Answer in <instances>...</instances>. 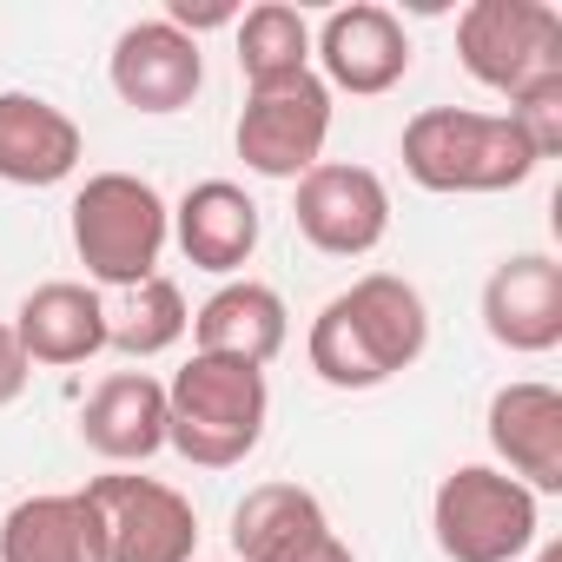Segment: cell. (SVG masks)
Here are the masks:
<instances>
[{
  "mask_svg": "<svg viewBox=\"0 0 562 562\" xmlns=\"http://www.w3.org/2000/svg\"><path fill=\"white\" fill-rule=\"evenodd\" d=\"M80 437L106 463H146L166 450V384L146 371H113L80 404Z\"/></svg>",
  "mask_w": 562,
  "mask_h": 562,
  "instance_id": "ac0fdd59",
  "label": "cell"
},
{
  "mask_svg": "<svg viewBox=\"0 0 562 562\" xmlns=\"http://www.w3.org/2000/svg\"><path fill=\"white\" fill-rule=\"evenodd\" d=\"M271 562H358V555H351V542L338 529H312V536H299L285 555H271Z\"/></svg>",
  "mask_w": 562,
  "mask_h": 562,
  "instance_id": "484cf974",
  "label": "cell"
},
{
  "mask_svg": "<svg viewBox=\"0 0 562 562\" xmlns=\"http://www.w3.org/2000/svg\"><path fill=\"white\" fill-rule=\"evenodd\" d=\"M271 417V384L251 364L192 351L166 384V450L199 470H232L258 450Z\"/></svg>",
  "mask_w": 562,
  "mask_h": 562,
  "instance_id": "7a4b0ae2",
  "label": "cell"
},
{
  "mask_svg": "<svg viewBox=\"0 0 562 562\" xmlns=\"http://www.w3.org/2000/svg\"><path fill=\"white\" fill-rule=\"evenodd\" d=\"M312 60L325 67L318 80L331 93L378 100L411 74V34H404V21L391 8H378V0H351V8H331L325 27L312 34Z\"/></svg>",
  "mask_w": 562,
  "mask_h": 562,
  "instance_id": "30bf717a",
  "label": "cell"
},
{
  "mask_svg": "<svg viewBox=\"0 0 562 562\" xmlns=\"http://www.w3.org/2000/svg\"><path fill=\"white\" fill-rule=\"evenodd\" d=\"M424 345H430V305L397 271H364L305 331V358L331 391H378L397 371H411Z\"/></svg>",
  "mask_w": 562,
  "mask_h": 562,
  "instance_id": "6da1fadb",
  "label": "cell"
},
{
  "mask_svg": "<svg viewBox=\"0 0 562 562\" xmlns=\"http://www.w3.org/2000/svg\"><path fill=\"white\" fill-rule=\"evenodd\" d=\"M430 536L443 562H516L542 542V496L496 463H457L430 496Z\"/></svg>",
  "mask_w": 562,
  "mask_h": 562,
  "instance_id": "5b68a950",
  "label": "cell"
},
{
  "mask_svg": "<svg viewBox=\"0 0 562 562\" xmlns=\"http://www.w3.org/2000/svg\"><path fill=\"white\" fill-rule=\"evenodd\" d=\"M483 331L516 358L562 345V265L549 251H509L483 278Z\"/></svg>",
  "mask_w": 562,
  "mask_h": 562,
  "instance_id": "7c38bea8",
  "label": "cell"
},
{
  "mask_svg": "<svg viewBox=\"0 0 562 562\" xmlns=\"http://www.w3.org/2000/svg\"><path fill=\"white\" fill-rule=\"evenodd\" d=\"M192 331V312H186V292L172 285V278H146V285H133L126 292V312L120 318H106V351H120V358H159V351H172L179 338Z\"/></svg>",
  "mask_w": 562,
  "mask_h": 562,
  "instance_id": "7402d4cb",
  "label": "cell"
},
{
  "mask_svg": "<svg viewBox=\"0 0 562 562\" xmlns=\"http://www.w3.org/2000/svg\"><path fill=\"white\" fill-rule=\"evenodd\" d=\"M503 120L529 139L536 159H555V153H562V74H542V80H529L522 93H509V113H503Z\"/></svg>",
  "mask_w": 562,
  "mask_h": 562,
  "instance_id": "603a6c76",
  "label": "cell"
},
{
  "mask_svg": "<svg viewBox=\"0 0 562 562\" xmlns=\"http://www.w3.org/2000/svg\"><path fill=\"white\" fill-rule=\"evenodd\" d=\"M27 378H34V364H27V351H21L14 325H0V411H8V404L27 391Z\"/></svg>",
  "mask_w": 562,
  "mask_h": 562,
  "instance_id": "d4e9b609",
  "label": "cell"
},
{
  "mask_svg": "<svg viewBox=\"0 0 562 562\" xmlns=\"http://www.w3.org/2000/svg\"><path fill=\"white\" fill-rule=\"evenodd\" d=\"M536 562H562V542H536Z\"/></svg>",
  "mask_w": 562,
  "mask_h": 562,
  "instance_id": "4316f807",
  "label": "cell"
},
{
  "mask_svg": "<svg viewBox=\"0 0 562 562\" xmlns=\"http://www.w3.org/2000/svg\"><path fill=\"white\" fill-rule=\"evenodd\" d=\"M483 437L496 450V470L516 476L529 496L562 490V391L542 378H516L490 397Z\"/></svg>",
  "mask_w": 562,
  "mask_h": 562,
  "instance_id": "8fae6325",
  "label": "cell"
},
{
  "mask_svg": "<svg viewBox=\"0 0 562 562\" xmlns=\"http://www.w3.org/2000/svg\"><path fill=\"white\" fill-rule=\"evenodd\" d=\"M87 496L106 529V562H192L199 555V516L172 483L120 470V476H93Z\"/></svg>",
  "mask_w": 562,
  "mask_h": 562,
  "instance_id": "ba28073f",
  "label": "cell"
},
{
  "mask_svg": "<svg viewBox=\"0 0 562 562\" xmlns=\"http://www.w3.org/2000/svg\"><path fill=\"white\" fill-rule=\"evenodd\" d=\"M404 172L424 192L470 199V192H516L542 159L503 113H470V106H424L404 126Z\"/></svg>",
  "mask_w": 562,
  "mask_h": 562,
  "instance_id": "3957f363",
  "label": "cell"
},
{
  "mask_svg": "<svg viewBox=\"0 0 562 562\" xmlns=\"http://www.w3.org/2000/svg\"><path fill=\"white\" fill-rule=\"evenodd\" d=\"M106 305L93 285L80 278H47L34 285L14 312V338L27 351V364H47V371H67V364H87L106 351Z\"/></svg>",
  "mask_w": 562,
  "mask_h": 562,
  "instance_id": "2e32d148",
  "label": "cell"
},
{
  "mask_svg": "<svg viewBox=\"0 0 562 562\" xmlns=\"http://www.w3.org/2000/svg\"><path fill=\"white\" fill-rule=\"evenodd\" d=\"M166 27H179L186 41H199L205 27H238V8H232V0H199V8H192V0H166V14H159Z\"/></svg>",
  "mask_w": 562,
  "mask_h": 562,
  "instance_id": "cb8c5ba5",
  "label": "cell"
},
{
  "mask_svg": "<svg viewBox=\"0 0 562 562\" xmlns=\"http://www.w3.org/2000/svg\"><path fill=\"white\" fill-rule=\"evenodd\" d=\"M292 338V312L271 285L258 278H225V285L192 312V351L205 358H232V364H251L265 371Z\"/></svg>",
  "mask_w": 562,
  "mask_h": 562,
  "instance_id": "5bb4252c",
  "label": "cell"
},
{
  "mask_svg": "<svg viewBox=\"0 0 562 562\" xmlns=\"http://www.w3.org/2000/svg\"><path fill=\"white\" fill-rule=\"evenodd\" d=\"M87 159V133L41 93H0V179L8 186H60Z\"/></svg>",
  "mask_w": 562,
  "mask_h": 562,
  "instance_id": "e0dca14e",
  "label": "cell"
},
{
  "mask_svg": "<svg viewBox=\"0 0 562 562\" xmlns=\"http://www.w3.org/2000/svg\"><path fill=\"white\" fill-rule=\"evenodd\" d=\"M258 238H265L258 199H251L245 186H232V179H199V186L172 205V245H179L199 271H212V278L245 271L251 251H258Z\"/></svg>",
  "mask_w": 562,
  "mask_h": 562,
  "instance_id": "9a60e30c",
  "label": "cell"
},
{
  "mask_svg": "<svg viewBox=\"0 0 562 562\" xmlns=\"http://www.w3.org/2000/svg\"><path fill=\"white\" fill-rule=\"evenodd\" d=\"M238 159L258 172V179H305L318 159H325V139H331V87L318 74L305 80H285V87H265V93H245V113H238Z\"/></svg>",
  "mask_w": 562,
  "mask_h": 562,
  "instance_id": "52a82bcc",
  "label": "cell"
},
{
  "mask_svg": "<svg viewBox=\"0 0 562 562\" xmlns=\"http://www.w3.org/2000/svg\"><path fill=\"white\" fill-rule=\"evenodd\" d=\"M67 225H74V251H80L87 278L113 285V292H133L146 278H159V258L172 245V205L139 172H93L74 192Z\"/></svg>",
  "mask_w": 562,
  "mask_h": 562,
  "instance_id": "277c9868",
  "label": "cell"
},
{
  "mask_svg": "<svg viewBox=\"0 0 562 562\" xmlns=\"http://www.w3.org/2000/svg\"><path fill=\"white\" fill-rule=\"evenodd\" d=\"M0 562H106V529L87 490L27 496L0 522Z\"/></svg>",
  "mask_w": 562,
  "mask_h": 562,
  "instance_id": "d6986e66",
  "label": "cell"
},
{
  "mask_svg": "<svg viewBox=\"0 0 562 562\" xmlns=\"http://www.w3.org/2000/svg\"><path fill=\"white\" fill-rule=\"evenodd\" d=\"M457 60L490 93H522L542 74H562V14L549 0H470L457 14Z\"/></svg>",
  "mask_w": 562,
  "mask_h": 562,
  "instance_id": "8992f818",
  "label": "cell"
},
{
  "mask_svg": "<svg viewBox=\"0 0 562 562\" xmlns=\"http://www.w3.org/2000/svg\"><path fill=\"white\" fill-rule=\"evenodd\" d=\"M238 74L251 93L285 87L312 74V21L285 0H258V8L238 14Z\"/></svg>",
  "mask_w": 562,
  "mask_h": 562,
  "instance_id": "44dd1931",
  "label": "cell"
},
{
  "mask_svg": "<svg viewBox=\"0 0 562 562\" xmlns=\"http://www.w3.org/2000/svg\"><path fill=\"white\" fill-rule=\"evenodd\" d=\"M106 80H113V93L133 113H153V120L159 113H186L199 100V87H205V54H199V41H186L166 21H133L113 41Z\"/></svg>",
  "mask_w": 562,
  "mask_h": 562,
  "instance_id": "4fadbf2b",
  "label": "cell"
},
{
  "mask_svg": "<svg viewBox=\"0 0 562 562\" xmlns=\"http://www.w3.org/2000/svg\"><path fill=\"white\" fill-rule=\"evenodd\" d=\"M292 218H299V232H305L312 251H325V258H364V251H378L384 232H391V186H384L371 166L318 159V166L299 179Z\"/></svg>",
  "mask_w": 562,
  "mask_h": 562,
  "instance_id": "9c48e42d",
  "label": "cell"
},
{
  "mask_svg": "<svg viewBox=\"0 0 562 562\" xmlns=\"http://www.w3.org/2000/svg\"><path fill=\"white\" fill-rule=\"evenodd\" d=\"M312 529H331V516L305 483H258L232 509V562H271Z\"/></svg>",
  "mask_w": 562,
  "mask_h": 562,
  "instance_id": "ffe728a7",
  "label": "cell"
}]
</instances>
